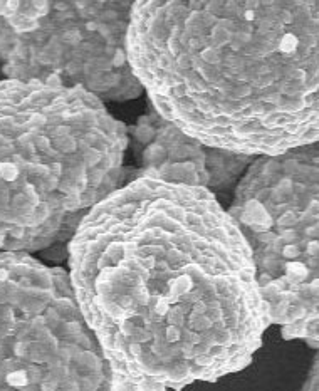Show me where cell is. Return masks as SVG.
I'll return each mask as SVG.
<instances>
[{"mask_svg": "<svg viewBox=\"0 0 319 391\" xmlns=\"http://www.w3.org/2000/svg\"><path fill=\"white\" fill-rule=\"evenodd\" d=\"M240 224L197 183L148 173L91 207L71 284L131 391L182 389L249 363L269 324Z\"/></svg>", "mask_w": 319, "mask_h": 391, "instance_id": "obj_1", "label": "cell"}, {"mask_svg": "<svg viewBox=\"0 0 319 391\" xmlns=\"http://www.w3.org/2000/svg\"><path fill=\"white\" fill-rule=\"evenodd\" d=\"M294 6L136 2L128 61L160 118L220 149L259 151L312 138L307 109L319 76L301 62L319 46V19L289 31Z\"/></svg>", "mask_w": 319, "mask_h": 391, "instance_id": "obj_2", "label": "cell"}, {"mask_svg": "<svg viewBox=\"0 0 319 391\" xmlns=\"http://www.w3.org/2000/svg\"><path fill=\"white\" fill-rule=\"evenodd\" d=\"M19 176H21V170L16 163L7 160L0 161V180L6 183H14L19 180Z\"/></svg>", "mask_w": 319, "mask_h": 391, "instance_id": "obj_3", "label": "cell"}, {"mask_svg": "<svg viewBox=\"0 0 319 391\" xmlns=\"http://www.w3.org/2000/svg\"><path fill=\"white\" fill-rule=\"evenodd\" d=\"M302 391H319V361L312 368L311 374H309V378H307V383L304 384Z\"/></svg>", "mask_w": 319, "mask_h": 391, "instance_id": "obj_4", "label": "cell"}]
</instances>
